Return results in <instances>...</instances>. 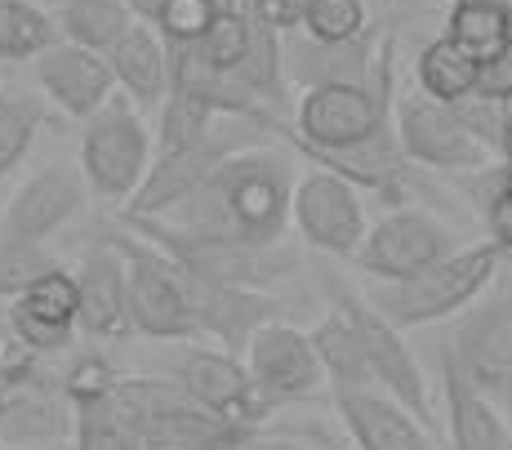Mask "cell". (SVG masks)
I'll return each instance as SVG.
<instances>
[{"mask_svg":"<svg viewBox=\"0 0 512 450\" xmlns=\"http://www.w3.org/2000/svg\"><path fill=\"white\" fill-rule=\"evenodd\" d=\"M312 0H245V14L272 32H299Z\"/></svg>","mask_w":512,"mask_h":450,"instance_id":"cell-40","label":"cell"},{"mask_svg":"<svg viewBox=\"0 0 512 450\" xmlns=\"http://www.w3.org/2000/svg\"><path fill=\"white\" fill-rule=\"evenodd\" d=\"M321 286L330 295V308H339L343 317L357 326L361 335V348H366V361H370V375H374V388H383L388 397H397L410 415L419 419L423 428H437V410H432V393H428V379H423L419 361H415V348L406 344L401 326L379 312V303L357 295L348 281H339L330 268H317Z\"/></svg>","mask_w":512,"mask_h":450,"instance_id":"cell-4","label":"cell"},{"mask_svg":"<svg viewBox=\"0 0 512 450\" xmlns=\"http://www.w3.org/2000/svg\"><path fill=\"white\" fill-rule=\"evenodd\" d=\"M504 263H512V254H504Z\"/></svg>","mask_w":512,"mask_h":450,"instance_id":"cell-49","label":"cell"},{"mask_svg":"<svg viewBox=\"0 0 512 450\" xmlns=\"http://www.w3.org/2000/svg\"><path fill=\"white\" fill-rule=\"evenodd\" d=\"M312 348H317V361L326 370V384L334 393H361V388H374L366 348H361V335L339 308H330L317 326L308 330Z\"/></svg>","mask_w":512,"mask_h":450,"instance_id":"cell-24","label":"cell"},{"mask_svg":"<svg viewBox=\"0 0 512 450\" xmlns=\"http://www.w3.org/2000/svg\"><path fill=\"white\" fill-rule=\"evenodd\" d=\"M450 107H455L459 125H464L472 139L499 156V148H504V103L486 99V94H468V99H459V103H450Z\"/></svg>","mask_w":512,"mask_h":450,"instance_id":"cell-37","label":"cell"},{"mask_svg":"<svg viewBox=\"0 0 512 450\" xmlns=\"http://www.w3.org/2000/svg\"><path fill=\"white\" fill-rule=\"evenodd\" d=\"M392 94L352 90V85H317L294 99V116L281 125L277 143L290 152H343L374 139L392 125Z\"/></svg>","mask_w":512,"mask_h":450,"instance_id":"cell-6","label":"cell"},{"mask_svg":"<svg viewBox=\"0 0 512 450\" xmlns=\"http://www.w3.org/2000/svg\"><path fill=\"white\" fill-rule=\"evenodd\" d=\"M58 268V254L45 246H23V241L0 237V295L18 299L32 281H41L45 272Z\"/></svg>","mask_w":512,"mask_h":450,"instance_id":"cell-34","label":"cell"},{"mask_svg":"<svg viewBox=\"0 0 512 450\" xmlns=\"http://www.w3.org/2000/svg\"><path fill=\"white\" fill-rule=\"evenodd\" d=\"M419 5H441V0H419ZM446 5H450V0H446Z\"/></svg>","mask_w":512,"mask_h":450,"instance_id":"cell-47","label":"cell"},{"mask_svg":"<svg viewBox=\"0 0 512 450\" xmlns=\"http://www.w3.org/2000/svg\"><path fill=\"white\" fill-rule=\"evenodd\" d=\"M464 241L437 219V214L419 210V205H401V210H388L379 223H370L361 250L352 254L366 277L374 281H406L415 272L432 268L437 259L455 254Z\"/></svg>","mask_w":512,"mask_h":450,"instance_id":"cell-14","label":"cell"},{"mask_svg":"<svg viewBox=\"0 0 512 450\" xmlns=\"http://www.w3.org/2000/svg\"><path fill=\"white\" fill-rule=\"evenodd\" d=\"M58 41L54 14L32 0H0V63H36Z\"/></svg>","mask_w":512,"mask_h":450,"instance_id":"cell-28","label":"cell"},{"mask_svg":"<svg viewBox=\"0 0 512 450\" xmlns=\"http://www.w3.org/2000/svg\"><path fill=\"white\" fill-rule=\"evenodd\" d=\"M508 192H512V165H508Z\"/></svg>","mask_w":512,"mask_h":450,"instance_id":"cell-48","label":"cell"},{"mask_svg":"<svg viewBox=\"0 0 512 450\" xmlns=\"http://www.w3.org/2000/svg\"><path fill=\"white\" fill-rule=\"evenodd\" d=\"M281 54L285 76L299 94L317 85H352V90L374 94L397 90V32H383L379 23L348 41H317L299 27V32H285Z\"/></svg>","mask_w":512,"mask_h":450,"instance_id":"cell-5","label":"cell"},{"mask_svg":"<svg viewBox=\"0 0 512 450\" xmlns=\"http://www.w3.org/2000/svg\"><path fill=\"white\" fill-rule=\"evenodd\" d=\"M499 161L512 165V99H504V148H499Z\"/></svg>","mask_w":512,"mask_h":450,"instance_id":"cell-44","label":"cell"},{"mask_svg":"<svg viewBox=\"0 0 512 450\" xmlns=\"http://www.w3.org/2000/svg\"><path fill=\"white\" fill-rule=\"evenodd\" d=\"M85 183L98 201L125 205L139 192V183L152 170V130L143 125L139 107L125 94H116L107 107L85 121L81 130V161Z\"/></svg>","mask_w":512,"mask_h":450,"instance_id":"cell-7","label":"cell"},{"mask_svg":"<svg viewBox=\"0 0 512 450\" xmlns=\"http://www.w3.org/2000/svg\"><path fill=\"white\" fill-rule=\"evenodd\" d=\"M183 290H187V303H192L196 335L214 339V344L236 352V357H245L250 339L259 335L263 326L281 321V299L268 295V290L223 286V281H205V277H196V272H187V268H183Z\"/></svg>","mask_w":512,"mask_h":450,"instance_id":"cell-17","label":"cell"},{"mask_svg":"<svg viewBox=\"0 0 512 450\" xmlns=\"http://www.w3.org/2000/svg\"><path fill=\"white\" fill-rule=\"evenodd\" d=\"M116 410L130 450H236L245 433H254L205 410L165 375H121Z\"/></svg>","mask_w":512,"mask_h":450,"instance_id":"cell-2","label":"cell"},{"mask_svg":"<svg viewBox=\"0 0 512 450\" xmlns=\"http://www.w3.org/2000/svg\"><path fill=\"white\" fill-rule=\"evenodd\" d=\"M499 272H504L499 246L495 241H477V246H459L455 254H446V259H437L432 268H423L406 281H379V290L370 299L401 330H415L428 326V321L459 317L468 303H477L495 286Z\"/></svg>","mask_w":512,"mask_h":450,"instance_id":"cell-3","label":"cell"},{"mask_svg":"<svg viewBox=\"0 0 512 450\" xmlns=\"http://www.w3.org/2000/svg\"><path fill=\"white\" fill-rule=\"evenodd\" d=\"M370 23V0H312L303 32L317 36V41H348V36L366 32Z\"/></svg>","mask_w":512,"mask_h":450,"instance_id":"cell-33","label":"cell"},{"mask_svg":"<svg viewBox=\"0 0 512 450\" xmlns=\"http://www.w3.org/2000/svg\"><path fill=\"white\" fill-rule=\"evenodd\" d=\"M41 370V352L27 344L9 321H0V384H23Z\"/></svg>","mask_w":512,"mask_h":450,"instance_id":"cell-39","label":"cell"},{"mask_svg":"<svg viewBox=\"0 0 512 450\" xmlns=\"http://www.w3.org/2000/svg\"><path fill=\"white\" fill-rule=\"evenodd\" d=\"M107 63H112L121 94L139 107V112L165 103V94H170V45H165V36L156 32L152 23L134 18L130 32L107 54Z\"/></svg>","mask_w":512,"mask_h":450,"instance_id":"cell-23","label":"cell"},{"mask_svg":"<svg viewBox=\"0 0 512 450\" xmlns=\"http://www.w3.org/2000/svg\"><path fill=\"white\" fill-rule=\"evenodd\" d=\"M0 450H9V446H5V442H0Z\"/></svg>","mask_w":512,"mask_h":450,"instance_id":"cell-50","label":"cell"},{"mask_svg":"<svg viewBox=\"0 0 512 450\" xmlns=\"http://www.w3.org/2000/svg\"><path fill=\"white\" fill-rule=\"evenodd\" d=\"M161 375L174 379L192 401H201L205 410L232 419L241 428H263V419L272 415V406L263 401V393L254 388L250 366H245L236 352L219 348V344H196L183 339L165 352Z\"/></svg>","mask_w":512,"mask_h":450,"instance_id":"cell-12","label":"cell"},{"mask_svg":"<svg viewBox=\"0 0 512 450\" xmlns=\"http://www.w3.org/2000/svg\"><path fill=\"white\" fill-rule=\"evenodd\" d=\"M72 406H76V428H72L76 450H130L121 410H116V384L98 388V393H76Z\"/></svg>","mask_w":512,"mask_h":450,"instance_id":"cell-30","label":"cell"},{"mask_svg":"<svg viewBox=\"0 0 512 450\" xmlns=\"http://www.w3.org/2000/svg\"><path fill=\"white\" fill-rule=\"evenodd\" d=\"M103 241H112L125 254V272H130V317L134 330L156 344H183V339H201L192 321V303L183 290V268L139 232L112 228Z\"/></svg>","mask_w":512,"mask_h":450,"instance_id":"cell-8","label":"cell"},{"mask_svg":"<svg viewBox=\"0 0 512 450\" xmlns=\"http://www.w3.org/2000/svg\"><path fill=\"white\" fill-rule=\"evenodd\" d=\"M299 170L290 148H254L228 156L192 197L165 214H121V223L139 237H174L192 246H285L290 197Z\"/></svg>","mask_w":512,"mask_h":450,"instance_id":"cell-1","label":"cell"},{"mask_svg":"<svg viewBox=\"0 0 512 450\" xmlns=\"http://www.w3.org/2000/svg\"><path fill=\"white\" fill-rule=\"evenodd\" d=\"M236 450H317V446H308L303 437H290V433H263V428H254V433L241 437Z\"/></svg>","mask_w":512,"mask_h":450,"instance_id":"cell-42","label":"cell"},{"mask_svg":"<svg viewBox=\"0 0 512 450\" xmlns=\"http://www.w3.org/2000/svg\"><path fill=\"white\" fill-rule=\"evenodd\" d=\"M441 397H446V442L450 450H512V419L459 370L455 352L441 344Z\"/></svg>","mask_w":512,"mask_h":450,"instance_id":"cell-20","label":"cell"},{"mask_svg":"<svg viewBox=\"0 0 512 450\" xmlns=\"http://www.w3.org/2000/svg\"><path fill=\"white\" fill-rule=\"evenodd\" d=\"M14 303H23L27 312H36V317H45V321H58V326H76V277L58 263L54 272L32 281Z\"/></svg>","mask_w":512,"mask_h":450,"instance_id":"cell-35","label":"cell"},{"mask_svg":"<svg viewBox=\"0 0 512 450\" xmlns=\"http://www.w3.org/2000/svg\"><path fill=\"white\" fill-rule=\"evenodd\" d=\"M219 0H165L161 18H156V32L165 36V45H192L205 36V27L219 14Z\"/></svg>","mask_w":512,"mask_h":450,"instance_id":"cell-36","label":"cell"},{"mask_svg":"<svg viewBox=\"0 0 512 450\" xmlns=\"http://www.w3.org/2000/svg\"><path fill=\"white\" fill-rule=\"evenodd\" d=\"M254 143H277V139L263 134L259 125H250V121L219 116V125H214L205 139L183 143V148H170V152L156 156L152 170H147V179L139 183V192L121 205V214H165V210H174V205H179L183 197H192V192L201 188L228 156L254 148Z\"/></svg>","mask_w":512,"mask_h":450,"instance_id":"cell-11","label":"cell"},{"mask_svg":"<svg viewBox=\"0 0 512 450\" xmlns=\"http://www.w3.org/2000/svg\"><path fill=\"white\" fill-rule=\"evenodd\" d=\"M90 197L94 192L85 183L81 165L49 161L9 197L5 214H0V237L23 241V246H45L54 232H63L72 219H81Z\"/></svg>","mask_w":512,"mask_h":450,"instance_id":"cell-15","label":"cell"},{"mask_svg":"<svg viewBox=\"0 0 512 450\" xmlns=\"http://www.w3.org/2000/svg\"><path fill=\"white\" fill-rule=\"evenodd\" d=\"M76 326L90 339H125L134 335L130 317V272L125 254L112 241H94V250L76 263Z\"/></svg>","mask_w":512,"mask_h":450,"instance_id":"cell-19","label":"cell"},{"mask_svg":"<svg viewBox=\"0 0 512 450\" xmlns=\"http://www.w3.org/2000/svg\"><path fill=\"white\" fill-rule=\"evenodd\" d=\"M250 36H254V18L245 14V5L219 9L214 23L205 27V36L196 41V50H201V58L214 67V72H232V67L245 58V50H250Z\"/></svg>","mask_w":512,"mask_h":450,"instance_id":"cell-32","label":"cell"},{"mask_svg":"<svg viewBox=\"0 0 512 450\" xmlns=\"http://www.w3.org/2000/svg\"><path fill=\"white\" fill-rule=\"evenodd\" d=\"M76 428V406L63 379L41 366L23 384H0V442H54Z\"/></svg>","mask_w":512,"mask_h":450,"instance_id":"cell-21","label":"cell"},{"mask_svg":"<svg viewBox=\"0 0 512 450\" xmlns=\"http://www.w3.org/2000/svg\"><path fill=\"white\" fill-rule=\"evenodd\" d=\"M370 5H379V9H388V5H392V0H370Z\"/></svg>","mask_w":512,"mask_h":450,"instance_id":"cell-46","label":"cell"},{"mask_svg":"<svg viewBox=\"0 0 512 450\" xmlns=\"http://www.w3.org/2000/svg\"><path fill=\"white\" fill-rule=\"evenodd\" d=\"M241 5H245V0H241Z\"/></svg>","mask_w":512,"mask_h":450,"instance_id":"cell-51","label":"cell"},{"mask_svg":"<svg viewBox=\"0 0 512 450\" xmlns=\"http://www.w3.org/2000/svg\"><path fill=\"white\" fill-rule=\"evenodd\" d=\"M290 223L312 250L330 254V259H352L370 232L361 188H352L348 179L321 170V165H312V170L299 174V183H294Z\"/></svg>","mask_w":512,"mask_h":450,"instance_id":"cell-13","label":"cell"},{"mask_svg":"<svg viewBox=\"0 0 512 450\" xmlns=\"http://www.w3.org/2000/svg\"><path fill=\"white\" fill-rule=\"evenodd\" d=\"M45 107L32 94H18L9 85H0V179L18 170L32 152L36 134L45 130Z\"/></svg>","mask_w":512,"mask_h":450,"instance_id":"cell-29","label":"cell"},{"mask_svg":"<svg viewBox=\"0 0 512 450\" xmlns=\"http://www.w3.org/2000/svg\"><path fill=\"white\" fill-rule=\"evenodd\" d=\"M245 366H250L254 388L263 393V401L277 415L281 406H299V401H312L326 384V370L317 361V348L290 321H272L245 348Z\"/></svg>","mask_w":512,"mask_h":450,"instance_id":"cell-16","label":"cell"},{"mask_svg":"<svg viewBox=\"0 0 512 450\" xmlns=\"http://www.w3.org/2000/svg\"><path fill=\"white\" fill-rule=\"evenodd\" d=\"M441 344L455 352L477 393H486L512 419V281L495 277L486 295L459 312Z\"/></svg>","mask_w":512,"mask_h":450,"instance_id":"cell-9","label":"cell"},{"mask_svg":"<svg viewBox=\"0 0 512 450\" xmlns=\"http://www.w3.org/2000/svg\"><path fill=\"white\" fill-rule=\"evenodd\" d=\"M446 36L486 63L490 54L512 45V0H450Z\"/></svg>","mask_w":512,"mask_h":450,"instance_id":"cell-27","label":"cell"},{"mask_svg":"<svg viewBox=\"0 0 512 450\" xmlns=\"http://www.w3.org/2000/svg\"><path fill=\"white\" fill-rule=\"evenodd\" d=\"M125 5H130V14H134V18H143V23H152V27H156V18H161L165 0H125Z\"/></svg>","mask_w":512,"mask_h":450,"instance_id":"cell-43","label":"cell"},{"mask_svg":"<svg viewBox=\"0 0 512 450\" xmlns=\"http://www.w3.org/2000/svg\"><path fill=\"white\" fill-rule=\"evenodd\" d=\"M415 81L432 99L441 103H459L468 94H477V81H481V58H472L459 41H450L446 32L432 36L428 45L419 50L415 58Z\"/></svg>","mask_w":512,"mask_h":450,"instance_id":"cell-26","label":"cell"},{"mask_svg":"<svg viewBox=\"0 0 512 450\" xmlns=\"http://www.w3.org/2000/svg\"><path fill=\"white\" fill-rule=\"evenodd\" d=\"M392 130H397L401 152L410 156L423 170H437V174H477L486 165H495V152L481 148L477 139L459 125L455 107L432 99L419 81L401 85L392 94Z\"/></svg>","mask_w":512,"mask_h":450,"instance_id":"cell-10","label":"cell"},{"mask_svg":"<svg viewBox=\"0 0 512 450\" xmlns=\"http://www.w3.org/2000/svg\"><path fill=\"white\" fill-rule=\"evenodd\" d=\"M5 321H9V326H14L18 335H23L36 352H41V357L72 348V330H76V326H58V321H45V317H36V312H27L23 303H9Z\"/></svg>","mask_w":512,"mask_h":450,"instance_id":"cell-38","label":"cell"},{"mask_svg":"<svg viewBox=\"0 0 512 450\" xmlns=\"http://www.w3.org/2000/svg\"><path fill=\"white\" fill-rule=\"evenodd\" d=\"M58 27V41L85 45V50L112 54L116 41L130 32L134 14L125 0H63V5L49 9Z\"/></svg>","mask_w":512,"mask_h":450,"instance_id":"cell-25","label":"cell"},{"mask_svg":"<svg viewBox=\"0 0 512 450\" xmlns=\"http://www.w3.org/2000/svg\"><path fill=\"white\" fill-rule=\"evenodd\" d=\"M161 121H156V139H161V152L183 148V143H196L219 125V112H214L210 99H201L196 90H170L165 103L156 107Z\"/></svg>","mask_w":512,"mask_h":450,"instance_id":"cell-31","label":"cell"},{"mask_svg":"<svg viewBox=\"0 0 512 450\" xmlns=\"http://www.w3.org/2000/svg\"><path fill=\"white\" fill-rule=\"evenodd\" d=\"M32 76H36V85H41L45 99L81 125L90 121L98 107H107L116 94H121L107 54L85 50V45H72V41L49 45V50L32 63Z\"/></svg>","mask_w":512,"mask_h":450,"instance_id":"cell-18","label":"cell"},{"mask_svg":"<svg viewBox=\"0 0 512 450\" xmlns=\"http://www.w3.org/2000/svg\"><path fill=\"white\" fill-rule=\"evenodd\" d=\"M219 5H223V9H241V0H219Z\"/></svg>","mask_w":512,"mask_h":450,"instance_id":"cell-45","label":"cell"},{"mask_svg":"<svg viewBox=\"0 0 512 450\" xmlns=\"http://www.w3.org/2000/svg\"><path fill=\"white\" fill-rule=\"evenodd\" d=\"M477 94H486V99H512V45H504L499 54H490L486 63H481V81H477Z\"/></svg>","mask_w":512,"mask_h":450,"instance_id":"cell-41","label":"cell"},{"mask_svg":"<svg viewBox=\"0 0 512 450\" xmlns=\"http://www.w3.org/2000/svg\"><path fill=\"white\" fill-rule=\"evenodd\" d=\"M334 406L357 450H432V433L383 388L334 393Z\"/></svg>","mask_w":512,"mask_h":450,"instance_id":"cell-22","label":"cell"}]
</instances>
